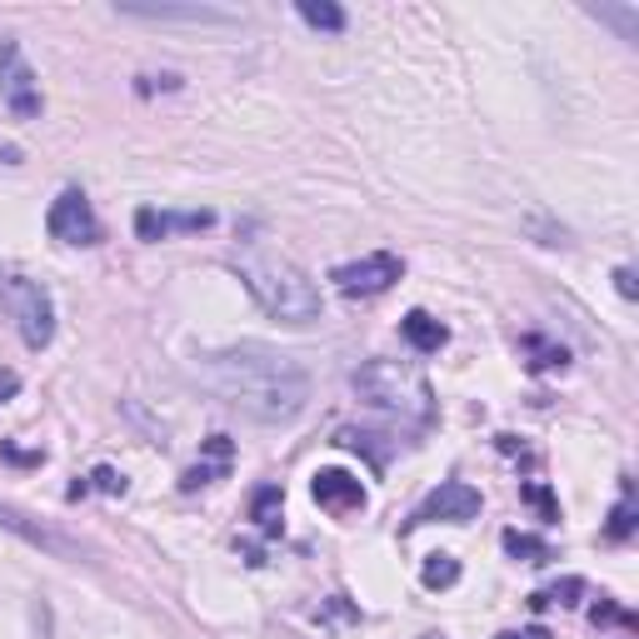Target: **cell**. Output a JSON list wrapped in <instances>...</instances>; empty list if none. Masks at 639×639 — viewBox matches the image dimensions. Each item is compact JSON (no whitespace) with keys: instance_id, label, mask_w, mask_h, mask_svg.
Instances as JSON below:
<instances>
[{"instance_id":"obj_1","label":"cell","mask_w":639,"mask_h":639,"mask_svg":"<svg viewBox=\"0 0 639 639\" xmlns=\"http://www.w3.org/2000/svg\"><path fill=\"white\" fill-rule=\"evenodd\" d=\"M200 379L230 410L261 425H290L310 400V375H305L300 360L275 345H261V340L206 355L200 360Z\"/></svg>"},{"instance_id":"obj_2","label":"cell","mask_w":639,"mask_h":639,"mask_svg":"<svg viewBox=\"0 0 639 639\" xmlns=\"http://www.w3.org/2000/svg\"><path fill=\"white\" fill-rule=\"evenodd\" d=\"M240 280L255 295V305H261L271 320H280V326H310V320H320V285H315L300 265L245 261L240 265Z\"/></svg>"},{"instance_id":"obj_3","label":"cell","mask_w":639,"mask_h":639,"mask_svg":"<svg viewBox=\"0 0 639 639\" xmlns=\"http://www.w3.org/2000/svg\"><path fill=\"white\" fill-rule=\"evenodd\" d=\"M355 395L365 405H375V410L395 415V420H410V425H425L434 415L430 379L415 365H405V360H365L355 370Z\"/></svg>"},{"instance_id":"obj_4","label":"cell","mask_w":639,"mask_h":639,"mask_svg":"<svg viewBox=\"0 0 639 639\" xmlns=\"http://www.w3.org/2000/svg\"><path fill=\"white\" fill-rule=\"evenodd\" d=\"M0 310L15 320L25 350H45L55 340V300L41 280L21 271H0Z\"/></svg>"},{"instance_id":"obj_5","label":"cell","mask_w":639,"mask_h":639,"mask_svg":"<svg viewBox=\"0 0 639 639\" xmlns=\"http://www.w3.org/2000/svg\"><path fill=\"white\" fill-rule=\"evenodd\" d=\"M45 230H51V240H60V245H96L100 216L86 200V190H60L55 206H51V216H45Z\"/></svg>"},{"instance_id":"obj_6","label":"cell","mask_w":639,"mask_h":639,"mask_svg":"<svg viewBox=\"0 0 639 639\" xmlns=\"http://www.w3.org/2000/svg\"><path fill=\"white\" fill-rule=\"evenodd\" d=\"M400 275H405L400 255H390V250H375V255H365V261L340 265L330 280H335L345 295H360V300H370V295H385V290H390Z\"/></svg>"},{"instance_id":"obj_7","label":"cell","mask_w":639,"mask_h":639,"mask_svg":"<svg viewBox=\"0 0 639 639\" xmlns=\"http://www.w3.org/2000/svg\"><path fill=\"white\" fill-rule=\"evenodd\" d=\"M0 530L15 535V540H25V544H35V550H45V554H55V560H80V544L70 540V535L51 530L45 520H35V515H25V509L5 505V499H0Z\"/></svg>"},{"instance_id":"obj_8","label":"cell","mask_w":639,"mask_h":639,"mask_svg":"<svg viewBox=\"0 0 639 639\" xmlns=\"http://www.w3.org/2000/svg\"><path fill=\"white\" fill-rule=\"evenodd\" d=\"M480 515V489H470L465 480H444L420 509H415V525H470Z\"/></svg>"},{"instance_id":"obj_9","label":"cell","mask_w":639,"mask_h":639,"mask_svg":"<svg viewBox=\"0 0 639 639\" xmlns=\"http://www.w3.org/2000/svg\"><path fill=\"white\" fill-rule=\"evenodd\" d=\"M120 21H145V25H235V11L220 5H115Z\"/></svg>"},{"instance_id":"obj_10","label":"cell","mask_w":639,"mask_h":639,"mask_svg":"<svg viewBox=\"0 0 639 639\" xmlns=\"http://www.w3.org/2000/svg\"><path fill=\"white\" fill-rule=\"evenodd\" d=\"M0 96L15 115H41V90H35V76L15 45H0Z\"/></svg>"},{"instance_id":"obj_11","label":"cell","mask_w":639,"mask_h":639,"mask_svg":"<svg viewBox=\"0 0 639 639\" xmlns=\"http://www.w3.org/2000/svg\"><path fill=\"white\" fill-rule=\"evenodd\" d=\"M216 225L210 210H135V235L141 240H170V235H200V230Z\"/></svg>"},{"instance_id":"obj_12","label":"cell","mask_w":639,"mask_h":639,"mask_svg":"<svg viewBox=\"0 0 639 639\" xmlns=\"http://www.w3.org/2000/svg\"><path fill=\"white\" fill-rule=\"evenodd\" d=\"M310 495L320 509H330V515H360L365 509V485H360V475H350V470H320V475L310 480Z\"/></svg>"},{"instance_id":"obj_13","label":"cell","mask_w":639,"mask_h":639,"mask_svg":"<svg viewBox=\"0 0 639 639\" xmlns=\"http://www.w3.org/2000/svg\"><path fill=\"white\" fill-rule=\"evenodd\" d=\"M230 460H235V444H230L225 434H210L206 450H200V465L180 480V489H200V485H210V480L230 475Z\"/></svg>"},{"instance_id":"obj_14","label":"cell","mask_w":639,"mask_h":639,"mask_svg":"<svg viewBox=\"0 0 639 639\" xmlns=\"http://www.w3.org/2000/svg\"><path fill=\"white\" fill-rule=\"evenodd\" d=\"M400 335H405V345L415 350V355H440L444 350V340H450V330L434 320V315H425V310H410L400 320Z\"/></svg>"},{"instance_id":"obj_15","label":"cell","mask_w":639,"mask_h":639,"mask_svg":"<svg viewBox=\"0 0 639 639\" xmlns=\"http://www.w3.org/2000/svg\"><path fill=\"white\" fill-rule=\"evenodd\" d=\"M295 11H300V21L310 25V31H326V35H340V31L350 25L345 11H340L335 0H300Z\"/></svg>"},{"instance_id":"obj_16","label":"cell","mask_w":639,"mask_h":639,"mask_svg":"<svg viewBox=\"0 0 639 639\" xmlns=\"http://www.w3.org/2000/svg\"><path fill=\"white\" fill-rule=\"evenodd\" d=\"M420 580H425V590H450L460 580V560L455 554H430L425 570H420Z\"/></svg>"},{"instance_id":"obj_17","label":"cell","mask_w":639,"mask_h":639,"mask_svg":"<svg viewBox=\"0 0 639 639\" xmlns=\"http://www.w3.org/2000/svg\"><path fill=\"white\" fill-rule=\"evenodd\" d=\"M250 520L261 525L265 535H275V520H280V489L275 485L255 489V499H250Z\"/></svg>"},{"instance_id":"obj_18","label":"cell","mask_w":639,"mask_h":639,"mask_svg":"<svg viewBox=\"0 0 639 639\" xmlns=\"http://www.w3.org/2000/svg\"><path fill=\"white\" fill-rule=\"evenodd\" d=\"M590 15H599L605 25H615L619 41H639V11L635 5H625V11H615V5H590Z\"/></svg>"},{"instance_id":"obj_19","label":"cell","mask_w":639,"mask_h":639,"mask_svg":"<svg viewBox=\"0 0 639 639\" xmlns=\"http://www.w3.org/2000/svg\"><path fill=\"white\" fill-rule=\"evenodd\" d=\"M505 550H509V554H525V560H535V564L550 560V544L535 540V535H520V530H509V535H505Z\"/></svg>"},{"instance_id":"obj_20","label":"cell","mask_w":639,"mask_h":639,"mask_svg":"<svg viewBox=\"0 0 639 639\" xmlns=\"http://www.w3.org/2000/svg\"><path fill=\"white\" fill-rule=\"evenodd\" d=\"M574 595H585V580H564V585H554V590H544V595H535L530 605L540 609V605H574Z\"/></svg>"},{"instance_id":"obj_21","label":"cell","mask_w":639,"mask_h":639,"mask_svg":"<svg viewBox=\"0 0 639 639\" xmlns=\"http://www.w3.org/2000/svg\"><path fill=\"white\" fill-rule=\"evenodd\" d=\"M525 350H530V355H540V360H530V365H535V370H554V365H560V370H564V350L544 345V340H540V335H530V340H525Z\"/></svg>"},{"instance_id":"obj_22","label":"cell","mask_w":639,"mask_h":639,"mask_svg":"<svg viewBox=\"0 0 639 639\" xmlns=\"http://www.w3.org/2000/svg\"><path fill=\"white\" fill-rule=\"evenodd\" d=\"M525 499L540 509V520H560V505H554V495L544 485H525Z\"/></svg>"},{"instance_id":"obj_23","label":"cell","mask_w":639,"mask_h":639,"mask_svg":"<svg viewBox=\"0 0 639 639\" xmlns=\"http://www.w3.org/2000/svg\"><path fill=\"white\" fill-rule=\"evenodd\" d=\"M90 485L106 489V495H125V475H115L110 465H96V470H90Z\"/></svg>"},{"instance_id":"obj_24","label":"cell","mask_w":639,"mask_h":639,"mask_svg":"<svg viewBox=\"0 0 639 639\" xmlns=\"http://www.w3.org/2000/svg\"><path fill=\"white\" fill-rule=\"evenodd\" d=\"M615 290L625 295V300H635V295H639L635 290V271H629V265H619V271H615Z\"/></svg>"},{"instance_id":"obj_25","label":"cell","mask_w":639,"mask_h":639,"mask_svg":"<svg viewBox=\"0 0 639 639\" xmlns=\"http://www.w3.org/2000/svg\"><path fill=\"white\" fill-rule=\"evenodd\" d=\"M629 535V505L615 509V520H609V540H625Z\"/></svg>"},{"instance_id":"obj_26","label":"cell","mask_w":639,"mask_h":639,"mask_svg":"<svg viewBox=\"0 0 639 639\" xmlns=\"http://www.w3.org/2000/svg\"><path fill=\"white\" fill-rule=\"evenodd\" d=\"M15 390H21V375H15V370H0V405L11 400Z\"/></svg>"},{"instance_id":"obj_27","label":"cell","mask_w":639,"mask_h":639,"mask_svg":"<svg viewBox=\"0 0 639 639\" xmlns=\"http://www.w3.org/2000/svg\"><path fill=\"white\" fill-rule=\"evenodd\" d=\"M595 619H609V625H629V615H625V609H615V605H599Z\"/></svg>"},{"instance_id":"obj_28","label":"cell","mask_w":639,"mask_h":639,"mask_svg":"<svg viewBox=\"0 0 639 639\" xmlns=\"http://www.w3.org/2000/svg\"><path fill=\"white\" fill-rule=\"evenodd\" d=\"M499 639H550L544 629H520V635H499Z\"/></svg>"}]
</instances>
